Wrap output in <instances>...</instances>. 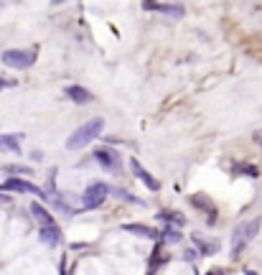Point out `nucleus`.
<instances>
[{"mask_svg":"<svg viewBox=\"0 0 262 275\" xmlns=\"http://www.w3.org/2000/svg\"><path fill=\"white\" fill-rule=\"evenodd\" d=\"M130 171H133V173H135V176H138V178H140V181L148 186V189H151V191H158V181H156L151 173H148V171H145V168H143V166L135 161V158L130 161Z\"/></svg>","mask_w":262,"mask_h":275,"instance_id":"6e6552de","label":"nucleus"},{"mask_svg":"<svg viewBox=\"0 0 262 275\" xmlns=\"http://www.w3.org/2000/svg\"><path fill=\"white\" fill-rule=\"evenodd\" d=\"M102 128H104V120H102V117H94V120L84 123L82 128H77V130H74V133L69 135V140H66V148H69V150H79V148L89 145L94 138H99Z\"/></svg>","mask_w":262,"mask_h":275,"instance_id":"f257e3e1","label":"nucleus"},{"mask_svg":"<svg viewBox=\"0 0 262 275\" xmlns=\"http://www.w3.org/2000/svg\"><path fill=\"white\" fill-rule=\"evenodd\" d=\"M166 240H168L171 245L181 242V232H176V229H168V232H166Z\"/></svg>","mask_w":262,"mask_h":275,"instance_id":"dca6fc26","label":"nucleus"},{"mask_svg":"<svg viewBox=\"0 0 262 275\" xmlns=\"http://www.w3.org/2000/svg\"><path fill=\"white\" fill-rule=\"evenodd\" d=\"M33 61H36V51H23V49L3 51V64L11 69H28Z\"/></svg>","mask_w":262,"mask_h":275,"instance_id":"39448f33","label":"nucleus"},{"mask_svg":"<svg viewBox=\"0 0 262 275\" xmlns=\"http://www.w3.org/2000/svg\"><path fill=\"white\" fill-rule=\"evenodd\" d=\"M237 173H247V176H257L254 166H237Z\"/></svg>","mask_w":262,"mask_h":275,"instance_id":"f3484780","label":"nucleus"},{"mask_svg":"<svg viewBox=\"0 0 262 275\" xmlns=\"http://www.w3.org/2000/svg\"><path fill=\"white\" fill-rule=\"evenodd\" d=\"M6 173H31V168L28 166H18V163H11V166H6Z\"/></svg>","mask_w":262,"mask_h":275,"instance_id":"2eb2a0df","label":"nucleus"},{"mask_svg":"<svg viewBox=\"0 0 262 275\" xmlns=\"http://www.w3.org/2000/svg\"><path fill=\"white\" fill-rule=\"evenodd\" d=\"M259 227H262V219L254 217L252 222H242V224L234 229V234H232V252H234V255H237V252L254 237V234L259 232Z\"/></svg>","mask_w":262,"mask_h":275,"instance_id":"f03ea898","label":"nucleus"},{"mask_svg":"<svg viewBox=\"0 0 262 275\" xmlns=\"http://www.w3.org/2000/svg\"><path fill=\"white\" fill-rule=\"evenodd\" d=\"M31 214H33V219L39 222L41 227H54V224H56V222H54V217H51V214H49V212H46L39 202H33V204H31Z\"/></svg>","mask_w":262,"mask_h":275,"instance_id":"1a4fd4ad","label":"nucleus"},{"mask_svg":"<svg viewBox=\"0 0 262 275\" xmlns=\"http://www.w3.org/2000/svg\"><path fill=\"white\" fill-rule=\"evenodd\" d=\"M107 194H109V186L102 184V181H94L87 186V191L82 194V207L84 209H97L104 199H107Z\"/></svg>","mask_w":262,"mask_h":275,"instance_id":"7ed1b4c3","label":"nucleus"},{"mask_svg":"<svg viewBox=\"0 0 262 275\" xmlns=\"http://www.w3.org/2000/svg\"><path fill=\"white\" fill-rule=\"evenodd\" d=\"M115 194H117V196H122V199H125V202H133V204L138 202V199H135V196H130V194H127V191H122V189H117Z\"/></svg>","mask_w":262,"mask_h":275,"instance_id":"a211bd4d","label":"nucleus"},{"mask_svg":"<svg viewBox=\"0 0 262 275\" xmlns=\"http://www.w3.org/2000/svg\"><path fill=\"white\" fill-rule=\"evenodd\" d=\"M0 191H16V194H31V196H39V199H49L44 194V189H39L31 181H23V178H8L0 184Z\"/></svg>","mask_w":262,"mask_h":275,"instance_id":"20e7f679","label":"nucleus"},{"mask_svg":"<svg viewBox=\"0 0 262 275\" xmlns=\"http://www.w3.org/2000/svg\"><path fill=\"white\" fill-rule=\"evenodd\" d=\"M41 242L49 245V247H56L61 245V229L54 224V227H41Z\"/></svg>","mask_w":262,"mask_h":275,"instance_id":"9d476101","label":"nucleus"},{"mask_svg":"<svg viewBox=\"0 0 262 275\" xmlns=\"http://www.w3.org/2000/svg\"><path fill=\"white\" fill-rule=\"evenodd\" d=\"M94 161H97L99 166H104L107 171H120V155L109 153V150H97V153H94Z\"/></svg>","mask_w":262,"mask_h":275,"instance_id":"423d86ee","label":"nucleus"},{"mask_svg":"<svg viewBox=\"0 0 262 275\" xmlns=\"http://www.w3.org/2000/svg\"><path fill=\"white\" fill-rule=\"evenodd\" d=\"M257 143H259V145H262V133H257Z\"/></svg>","mask_w":262,"mask_h":275,"instance_id":"412c9836","label":"nucleus"},{"mask_svg":"<svg viewBox=\"0 0 262 275\" xmlns=\"http://www.w3.org/2000/svg\"><path fill=\"white\" fill-rule=\"evenodd\" d=\"M66 97H69L71 102H77V105H89V102H92V92L84 89V87H79V84L66 87Z\"/></svg>","mask_w":262,"mask_h":275,"instance_id":"0eeeda50","label":"nucleus"},{"mask_svg":"<svg viewBox=\"0 0 262 275\" xmlns=\"http://www.w3.org/2000/svg\"><path fill=\"white\" fill-rule=\"evenodd\" d=\"M6 87H11V82H6V79H0V89H6Z\"/></svg>","mask_w":262,"mask_h":275,"instance_id":"aec40b11","label":"nucleus"},{"mask_svg":"<svg viewBox=\"0 0 262 275\" xmlns=\"http://www.w3.org/2000/svg\"><path fill=\"white\" fill-rule=\"evenodd\" d=\"M125 232L130 234H138V237H145V240H156L158 237V232L153 227H145V224H122Z\"/></svg>","mask_w":262,"mask_h":275,"instance_id":"9b49d317","label":"nucleus"},{"mask_svg":"<svg viewBox=\"0 0 262 275\" xmlns=\"http://www.w3.org/2000/svg\"><path fill=\"white\" fill-rule=\"evenodd\" d=\"M0 150H11V153H21V143L18 135H0Z\"/></svg>","mask_w":262,"mask_h":275,"instance_id":"ddd939ff","label":"nucleus"},{"mask_svg":"<svg viewBox=\"0 0 262 275\" xmlns=\"http://www.w3.org/2000/svg\"><path fill=\"white\" fill-rule=\"evenodd\" d=\"M206 275H227V272H224V270H221V267H219V270H216V267H214V270H209V272H206Z\"/></svg>","mask_w":262,"mask_h":275,"instance_id":"6ab92c4d","label":"nucleus"},{"mask_svg":"<svg viewBox=\"0 0 262 275\" xmlns=\"http://www.w3.org/2000/svg\"><path fill=\"white\" fill-rule=\"evenodd\" d=\"M143 8L158 11V13H166V16H183V6H173V3H145Z\"/></svg>","mask_w":262,"mask_h":275,"instance_id":"f8f14e48","label":"nucleus"},{"mask_svg":"<svg viewBox=\"0 0 262 275\" xmlns=\"http://www.w3.org/2000/svg\"><path fill=\"white\" fill-rule=\"evenodd\" d=\"M191 204H194V207H201V209H206L209 214H214V207H211V204H209L206 199H201L199 194H196V196H191Z\"/></svg>","mask_w":262,"mask_h":275,"instance_id":"4468645a","label":"nucleus"}]
</instances>
